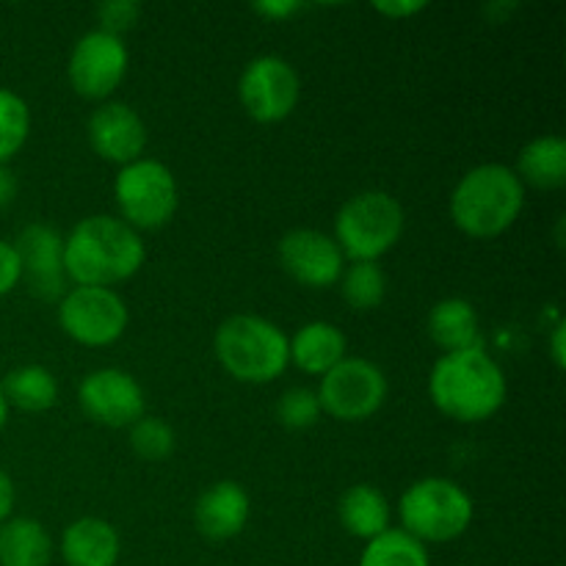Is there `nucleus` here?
<instances>
[{
  "label": "nucleus",
  "mask_w": 566,
  "mask_h": 566,
  "mask_svg": "<svg viewBox=\"0 0 566 566\" xmlns=\"http://www.w3.org/2000/svg\"><path fill=\"white\" fill-rule=\"evenodd\" d=\"M147 258L142 235L116 216H88L64 238V271L75 287H111L138 274Z\"/></svg>",
  "instance_id": "1"
},
{
  "label": "nucleus",
  "mask_w": 566,
  "mask_h": 566,
  "mask_svg": "<svg viewBox=\"0 0 566 566\" xmlns=\"http://www.w3.org/2000/svg\"><path fill=\"white\" fill-rule=\"evenodd\" d=\"M506 376L484 352L442 354L429 376V396L442 415L459 423H481L506 403Z\"/></svg>",
  "instance_id": "2"
},
{
  "label": "nucleus",
  "mask_w": 566,
  "mask_h": 566,
  "mask_svg": "<svg viewBox=\"0 0 566 566\" xmlns=\"http://www.w3.org/2000/svg\"><path fill=\"white\" fill-rule=\"evenodd\" d=\"M525 205V186L514 169L481 164L457 182L451 193V221L470 238H497L514 227Z\"/></svg>",
  "instance_id": "3"
},
{
  "label": "nucleus",
  "mask_w": 566,
  "mask_h": 566,
  "mask_svg": "<svg viewBox=\"0 0 566 566\" xmlns=\"http://www.w3.org/2000/svg\"><path fill=\"white\" fill-rule=\"evenodd\" d=\"M213 352L221 368L247 385H269L291 363L285 332L260 315H232L216 329Z\"/></svg>",
  "instance_id": "4"
},
{
  "label": "nucleus",
  "mask_w": 566,
  "mask_h": 566,
  "mask_svg": "<svg viewBox=\"0 0 566 566\" xmlns=\"http://www.w3.org/2000/svg\"><path fill=\"white\" fill-rule=\"evenodd\" d=\"M473 497L451 479H420L398 503L401 531L418 542H453L473 523Z\"/></svg>",
  "instance_id": "5"
},
{
  "label": "nucleus",
  "mask_w": 566,
  "mask_h": 566,
  "mask_svg": "<svg viewBox=\"0 0 566 566\" xmlns=\"http://www.w3.org/2000/svg\"><path fill=\"white\" fill-rule=\"evenodd\" d=\"M403 232V208L392 193L363 191L348 199L335 219V243L352 263H376Z\"/></svg>",
  "instance_id": "6"
},
{
  "label": "nucleus",
  "mask_w": 566,
  "mask_h": 566,
  "mask_svg": "<svg viewBox=\"0 0 566 566\" xmlns=\"http://www.w3.org/2000/svg\"><path fill=\"white\" fill-rule=\"evenodd\" d=\"M119 219L133 230H160L169 224L180 205V188L166 164L138 158L122 166L114 180Z\"/></svg>",
  "instance_id": "7"
},
{
  "label": "nucleus",
  "mask_w": 566,
  "mask_h": 566,
  "mask_svg": "<svg viewBox=\"0 0 566 566\" xmlns=\"http://www.w3.org/2000/svg\"><path fill=\"white\" fill-rule=\"evenodd\" d=\"M318 401L326 415L343 423H359L368 420L385 407L387 401V376L379 365L363 357H346L337 363L329 374L321 376Z\"/></svg>",
  "instance_id": "8"
},
{
  "label": "nucleus",
  "mask_w": 566,
  "mask_h": 566,
  "mask_svg": "<svg viewBox=\"0 0 566 566\" xmlns=\"http://www.w3.org/2000/svg\"><path fill=\"white\" fill-rule=\"evenodd\" d=\"M125 298L111 287H72L59 304V324L75 343L103 348L119 340L127 329Z\"/></svg>",
  "instance_id": "9"
},
{
  "label": "nucleus",
  "mask_w": 566,
  "mask_h": 566,
  "mask_svg": "<svg viewBox=\"0 0 566 566\" xmlns=\"http://www.w3.org/2000/svg\"><path fill=\"white\" fill-rule=\"evenodd\" d=\"M238 97L254 122L274 125L296 111L302 81H298V72L280 55H258L241 72Z\"/></svg>",
  "instance_id": "10"
},
{
  "label": "nucleus",
  "mask_w": 566,
  "mask_h": 566,
  "mask_svg": "<svg viewBox=\"0 0 566 566\" xmlns=\"http://www.w3.org/2000/svg\"><path fill=\"white\" fill-rule=\"evenodd\" d=\"M125 42L119 36H111L105 31H88L75 42L70 53V75L72 88L86 99H105L119 88L127 75Z\"/></svg>",
  "instance_id": "11"
},
{
  "label": "nucleus",
  "mask_w": 566,
  "mask_h": 566,
  "mask_svg": "<svg viewBox=\"0 0 566 566\" xmlns=\"http://www.w3.org/2000/svg\"><path fill=\"white\" fill-rule=\"evenodd\" d=\"M77 403L99 426L125 429L144 418V390L127 370L99 368L92 370L77 387Z\"/></svg>",
  "instance_id": "12"
},
{
  "label": "nucleus",
  "mask_w": 566,
  "mask_h": 566,
  "mask_svg": "<svg viewBox=\"0 0 566 566\" xmlns=\"http://www.w3.org/2000/svg\"><path fill=\"white\" fill-rule=\"evenodd\" d=\"M20 258V280L42 302H55L66 293L64 238L50 224H28L14 243Z\"/></svg>",
  "instance_id": "13"
},
{
  "label": "nucleus",
  "mask_w": 566,
  "mask_h": 566,
  "mask_svg": "<svg viewBox=\"0 0 566 566\" xmlns=\"http://www.w3.org/2000/svg\"><path fill=\"white\" fill-rule=\"evenodd\" d=\"M276 254L285 274L313 291L337 285L346 269V258L335 238L318 230H291L276 247Z\"/></svg>",
  "instance_id": "14"
},
{
  "label": "nucleus",
  "mask_w": 566,
  "mask_h": 566,
  "mask_svg": "<svg viewBox=\"0 0 566 566\" xmlns=\"http://www.w3.org/2000/svg\"><path fill=\"white\" fill-rule=\"evenodd\" d=\"M88 144L111 164L127 166L147 149V125L125 103H103L88 119Z\"/></svg>",
  "instance_id": "15"
},
{
  "label": "nucleus",
  "mask_w": 566,
  "mask_h": 566,
  "mask_svg": "<svg viewBox=\"0 0 566 566\" xmlns=\"http://www.w3.org/2000/svg\"><path fill=\"white\" fill-rule=\"evenodd\" d=\"M249 509L252 503L238 481H216L199 495L193 506V523L205 539L230 542L247 528Z\"/></svg>",
  "instance_id": "16"
},
{
  "label": "nucleus",
  "mask_w": 566,
  "mask_h": 566,
  "mask_svg": "<svg viewBox=\"0 0 566 566\" xmlns=\"http://www.w3.org/2000/svg\"><path fill=\"white\" fill-rule=\"evenodd\" d=\"M119 553V534L99 517L75 520L61 534V558L66 566H116Z\"/></svg>",
  "instance_id": "17"
},
{
  "label": "nucleus",
  "mask_w": 566,
  "mask_h": 566,
  "mask_svg": "<svg viewBox=\"0 0 566 566\" xmlns=\"http://www.w3.org/2000/svg\"><path fill=\"white\" fill-rule=\"evenodd\" d=\"M287 352L298 370L310 376H324L346 359L348 340L340 326L329 324V321H313V324H304L293 335V340H287Z\"/></svg>",
  "instance_id": "18"
},
{
  "label": "nucleus",
  "mask_w": 566,
  "mask_h": 566,
  "mask_svg": "<svg viewBox=\"0 0 566 566\" xmlns=\"http://www.w3.org/2000/svg\"><path fill=\"white\" fill-rule=\"evenodd\" d=\"M429 337L446 354L481 348L479 313L468 298H442L429 313Z\"/></svg>",
  "instance_id": "19"
},
{
  "label": "nucleus",
  "mask_w": 566,
  "mask_h": 566,
  "mask_svg": "<svg viewBox=\"0 0 566 566\" xmlns=\"http://www.w3.org/2000/svg\"><path fill=\"white\" fill-rule=\"evenodd\" d=\"M337 514L343 528L357 539L370 542L390 531V501L385 492L370 484H354L352 490L343 492Z\"/></svg>",
  "instance_id": "20"
},
{
  "label": "nucleus",
  "mask_w": 566,
  "mask_h": 566,
  "mask_svg": "<svg viewBox=\"0 0 566 566\" xmlns=\"http://www.w3.org/2000/svg\"><path fill=\"white\" fill-rule=\"evenodd\" d=\"M53 539L31 517L6 520L0 525V566H50Z\"/></svg>",
  "instance_id": "21"
},
{
  "label": "nucleus",
  "mask_w": 566,
  "mask_h": 566,
  "mask_svg": "<svg viewBox=\"0 0 566 566\" xmlns=\"http://www.w3.org/2000/svg\"><path fill=\"white\" fill-rule=\"evenodd\" d=\"M514 175L520 177L523 186L553 188L566 186V142L558 136H539L523 147L517 158Z\"/></svg>",
  "instance_id": "22"
},
{
  "label": "nucleus",
  "mask_w": 566,
  "mask_h": 566,
  "mask_svg": "<svg viewBox=\"0 0 566 566\" xmlns=\"http://www.w3.org/2000/svg\"><path fill=\"white\" fill-rule=\"evenodd\" d=\"M6 403L22 412H48L59 401V381L44 365H22L14 368L0 385Z\"/></svg>",
  "instance_id": "23"
},
{
  "label": "nucleus",
  "mask_w": 566,
  "mask_h": 566,
  "mask_svg": "<svg viewBox=\"0 0 566 566\" xmlns=\"http://www.w3.org/2000/svg\"><path fill=\"white\" fill-rule=\"evenodd\" d=\"M359 566H431L423 542L412 539L407 531L390 528L365 545Z\"/></svg>",
  "instance_id": "24"
},
{
  "label": "nucleus",
  "mask_w": 566,
  "mask_h": 566,
  "mask_svg": "<svg viewBox=\"0 0 566 566\" xmlns=\"http://www.w3.org/2000/svg\"><path fill=\"white\" fill-rule=\"evenodd\" d=\"M343 302L357 313H370L387 296V276L379 263H352L340 276Z\"/></svg>",
  "instance_id": "25"
},
{
  "label": "nucleus",
  "mask_w": 566,
  "mask_h": 566,
  "mask_svg": "<svg viewBox=\"0 0 566 566\" xmlns=\"http://www.w3.org/2000/svg\"><path fill=\"white\" fill-rule=\"evenodd\" d=\"M31 130V111L28 103L11 88L0 86V166L14 158L25 144Z\"/></svg>",
  "instance_id": "26"
},
{
  "label": "nucleus",
  "mask_w": 566,
  "mask_h": 566,
  "mask_svg": "<svg viewBox=\"0 0 566 566\" xmlns=\"http://www.w3.org/2000/svg\"><path fill=\"white\" fill-rule=\"evenodd\" d=\"M177 437L166 420L160 418H147L130 426V448L136 451V457H142L144 462H164L175 453Z\"/></svg>",
  "instance_id": "27"
},
{
  "label": "nucleus",
  "mask_w": 566,
  "mask_h": 566,
  "mask_svg": "<svg viewBox=\"0 0 566 566\" xmlns=\"http://www.w3.org/2000/svg\"><path fill=\"white\" fill-rule=\"evenodd\" d=\"M321 412L324 409H321L318 396L310 387H291V390L282 392L280 403H276V420L293 431L313 429L318 423Z\"/></svg>",
  "instance_id": "28"
},
{
  "label": "nucleus",
  "mask_w": 566,
  "mask_h": 566,
  "mask_svg": "<svg viewBox=\"0 0 566 566\" xmlns=\"http://www.w3.org/2000/svg\"><path fill=\"white\" fill-rule=\"evenodd\" d=\"M138 17H142V6L136 0H108V3L97 6L99 31L111 33V36L122 39V33L136 25Z\"/></svg>",
  "instance_id": "29"
},
{
  "label": "nucleus",
  "mask_w": 566,
  "mask_h": 566,
  "mask_svg": "<svg viewBox=\"0 0 566 566\" xmlns=\"http://www.w3.org/2000/svg\"><path fill=\"white\" fill-rule=\"evenodd\" d=\"M20 282V258L14 252V243L0 241V298L11 293Z\"/></svg>",
  "instance_id": "30"
},
{
  "label": "nucleus",
  "mask_w": 566,
  "mask_h": 566,
  "mask_svg": "<svg viewBox=\"0 0 566 566\" xmlns=\"http://www.w3.org/2000/svg\"><path fill=\"white\" fill-rule=\"evenodd\" d=\"M302 3H291V0H269V3H254L252 11L260 17H269L271 22H285L296 11H302Z\"/></svg>",
  "instance_id": "31"
},
{
  "label": "nucleus",
  "mask_w": 566,
  "mask_h": 566,
  "mask_svg": "<svg viewBox=\"0 0 566 566\" xmlns=\"http://www.w3.org/2000/svg\"><path fill=\"white\" fill-rule=\"evenodd\" d=\"M426 0H390V3H374V9L379 14L390 17V20H407V17H415L418 11L426 9Z\"/></svg>",
  "instance_id": "32"
},
{
  "label": "nucleus",
  "mask_w": 566,
  "mask_h": 566,
  "mask_svg": "<svg viewBox=\"0 0 566 566\" xmlns=\"http://www.w3.org/2000/svg\"><path fill=\"white\" fill-rule=\"evenodd\" d=\"M11 509H14V484H11L9 473L0 468V525L9 520Z\"/></svg>",
  "instance_id": "33"
},
{
  "label": "nucleus",
  "mask_w": 566,
  "mask_h": 566,
  "mask_svg": "<svg viewBox=\"0 0 566 566\" xmlns=\"http://www.w3.org/2000/svg\"><path fill=\"white\" fill-rule=\"evenodd\" d=\"M564 335H566V324L564 321H558V324L553 326V335H551V357H553V363H556L558 370H564V365H566Z\"/></svg>",
  "instance_id": "34"
},
{
  "label": "nucleus",
  "mask_w": 566,
  "mask_h": 566,
  "mask_svg": "<svg viewBox=\"0 0 566 566\" xmlns=\"http://www.w3.org/2000/svg\"><path fill=\"white\" fill-rule=\"evenodd\" d=\"M14 193H17L14 175H11V171L6 169V166H0V208L11 202V199H14Z\"/></svg>",
  "instance_id": "35"
},
{
  "label": "nucleus",
  "mask_w": 566,
  "mask_h": 566,
  "mask_svg": "<svg viewBox=\"0 0 566 566\" xmlns=\"http://www.w3.org/2000/svg\"><path fill=\"white\" fill-rule=\"evenodd\" d=\"M6 420H9V403H6V396H3V390H0V431H3Z\"/></svg>",
  "instance_id": "36"
}]
</instances>
